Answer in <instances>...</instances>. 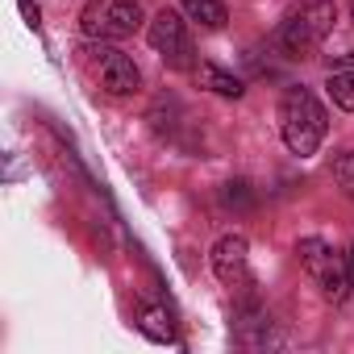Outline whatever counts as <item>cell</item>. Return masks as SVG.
Returning a JSON list of instances; mask_svg holds the SVG:
<instances>
[{
    "label": "cell",
    "instance_id": "obj_6",
    "mask_svg": "<svg viewBox=\"0 0 354 354\" xmlns=\"http://www.w3.org/2000/svg\"><path fill=\"white\" fill-rule=\"evenodd\" d=\"M209 263H213V275H217L230 292H246V288H250V246H246L242 234L217 238Z\"/></svg>",
    "mask_w": 354,
    "mask_h": 354
},
{
    "label": "cell",
    "instance_id": "obj_13",
    "mask_svg": "<svg viewBox=\"0 0 354 354\" xmlns=\"http://www.w3.org/2000/svg\"><path fill=\"white\" fill-rule=\"evenodd\" d=\"M221 196H225V205H250V184H242V180L238 184H225Z\"/></svg>",
    "mask_w": 354,
    "mask_h": 354
},
{
    "label": "cell",
    "instance_id": "obj_11",
    "mask_svg": "<svg viewBox=\"0 0 354 354\" xmlns=\"http://www.w3.org/2000/svg\"><path fill=\"white\" fill-rule=\"evenodd\" d=\"M329 100L342 109V113H354V67L350 71H329Z\"/></svg>",
    "mask_w": 354,
    "mask_h": 354
},
{
    "label": "cell",
    "instance_id": "obj_15",
    "mask_svg": "<svg viewBox=\"0 0 354 354\" xmlns=\"http://www.w3.org/2000/svg\"><path fill=\"white\" fill-rule=\"evenodd\" d=\"M346 267H350V283H354V242H350V254H346Z\"/></svg>",
    "mask_w": 354,
    "mask_h": 354
},
{
    "label": "cell",
    "instance_id": "obj_8",
    "mask_svg": "<svg viewBox=\"0 0 354 354\" xmlns=\"http://www.w3.org/2000/svg\"><path fill=\"white\" fill-rule=\"evenodd\" d=\"M196 84L201 88H209V92H217V96H225V100H238L246 88H242V80L238 75H230L225 67H217V63H201L196 67Z\"/></svg>",
    "mask_w": 354,
    "mask_h": 354
},
{
    "label": "cell",
    "instance_id": "obj_12",
    "mask_svg": "<svg viewBox=\"0 0 354 354\" xmlns=\"http://www.w3.org/2000/svg\"><path fill=\"white\" fill-rule=\"evenodd\" d=\"M333 180L346 196H354V150H346L337 162H333Z\"/></svg>",
    "mask_w": 354,
    "mask_h": 354
},
{
    "label": "cell",
    "instance_id": "obj_5",
    "mask_svg": "<svg viewBox=\"0 0 354 354\" xmlns=\"http://www.w3.org/2000/svg\"><path fill=\"white\" fill-rule=\"evenodd\" d=\"M80 30L92 42H121L142 30V5L138 0H88L80 13Z\"/></svg>",
    "mask_w": 354,
    "mask_h": 354
},
{
    "label": "cell",
    "instance_id": "obj_9",
    "mask_svg": "<svg viewBox=\"0 0 354 354\" xmlns=\"http://www.w3.org/2000/svg\"><path fill=\"white\" fill-rule=\"evenodd\" d=\"M184 13H188V21H196L205 30H221L230 21L225 0H184Z\"/></svg>",
    "mask_w": 354,
    "mask_h": 354
},
{
    "label": "cell",
    "instance_id": "obj_10",
    "mask_svg": "<svg viewBox=\"0 0 354 354\" xmlns=\"http://www.w3.org/2000/svg\"><path fill=\"white\" fill-rule=\"evenodd\" d=\"M138 329L150 337V342H171V317L162 304H142L138 308Z\"/></svg>",
    "mask_w": 354,
    "mask_h": 354
},
{
    "label": "cell",
    "instance_id": "obj_7",
    "mask_svg": "<svg viewBox=\"0 0 354 354\" xmlns=\"http://www.w3.org/2000/svg\"><path fill=\"white\" fill-rule=\"evenodd\" d=\"M150 46L171 63V67H188V55H192V38H188V21L175 13V9H162L154 13L150 30H146Z\"/></svg>",
    "mask_w": 354,
    "mask_h": 354
},
{
    "label": "cell",
    "instance_id": "obj_4",
    "mask_svg": "<svg viewBox=\"0 0 354 354\" xmlns=\"http://www.w3.org/2000/svg\"><path fill=\"white\" fill-rule=\"evenodd\" d=\"M296 259H300L304 275L313 279V288H317L325 300L337 304V300H346V292L354 288L346 259H342L325 238H300V242H296Z\"/></svg>",
    "mask_w": 354,
    "mask_h": 354
},
{
    "label": "cell",
    "instance_id": "obj_16",
    "mask_svg": "<svg viewBox=\"0 0 354 354\" xmlns=\"http://www.w3.org/2000/svg\"><path fill=\"white\" fill-rule=\"evenodd\" d=\"M350 21H354V0H350Z\"/></svg>",
    "mask_w": 354,
    "mask_h": 354
},
{
    "label": "cell",
    "instance_id": "obj_1",
    "mask_svg": "<svg viewBox=\"0 0 354 354\" xmlns=\"http://www.w3.org/2000/svg\"><path fill=\"white\" fill-rule=\"evenodd\" d=\"M333 21H337L333 0H296L275 30V42L288 59H313L321 42L333 34Z\"/></svg>",
    "mask_w": 354,
    "mask_h": 354
},
{
    "label": "cell",
    "instance_id": "obj_3",
    "mask_svg": "<svg viewBox=\"0 0 354 354\" xmlns=\"http://www.w3.org/2000/svg\"><path fill=\"white\" fill-rule=\"evenodd\" d=\"M80 59H84V71L92 75V84H96L100 92H109V96H133V92L142 88L138 63H133L125 50L109 46V42H92V38H88V46L80 50Z\"/></svg>",
    "mask_w": 354,
    "mask_h": 354
},
{
    "label": "cell",
    "instance_id": "obj_14",
    "mask_svg": "<svg viewBox=\"0 0 354 354\" xmlns=\"http://www.w3.org/2000/svg\"><path fill=\"white\" fill-rule=\"evenodd\" d=\"M329 67H337V71H350V67H354V50H346V55H329Z\"/></svg>",
    "mask_w": 354,
    "mask_h": 354
},
{
    "label": "cell",
    "instance_id": "obj_2",
    "mask_svg": "<svg viewBox=\"0 0 354 354\" xmlns=\"http://www.w3.org/2000/svg\"><path fill=\"white\" fill-rule=\"evenodd\" d=\"M325 129H329V121H325L321 100L300 84L283 88V96H279V138H283V146L292 154L308 158L325 142Z\"/></svg>",
    "mask_w": 354,
    "mask_h": 354
}]
</instances>
